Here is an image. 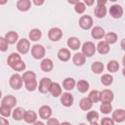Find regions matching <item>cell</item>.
<instances>
[{
    "mask_svg": "<svg viewBox=\"0 0 125 125\" xmlns=\"http://www.w3.org/2000/svg\"><path fill=\"white\" fill-rule=\"evenodd\" d=\"M7 63L12 69L16 71H22L26 68L25 63L21 60L20 55L17 53L10 54L7 58Z\"/></svg>",
    "mask_w": 125,
    "mask_h": 125,
    "instance_id": "6da1fadb",
    "label": "cell"
},
{
    "mask_svg": "<svg viewBox=\"0 0 125 125\" xmlns=\"http://www.w3.org/2000/svg\"><path fill=\"white\" fill-rule=\"evenodd\" d=\"M82 51L85 56L87 57H92L96 52L95 45L92 42H85L82 45Z\"/></svg>",
    "mask_w": 125,
    "mask_h": 125,
    "instance_id": "7a4b0ae2",
    "label": "cell"
},
{
    "mask_svg": "<svg viewBox=\"0 0 125 125\" xmlns=\"http://www.w3.org/2000/svg\"><path fill=\"white\" fill-rule=\"evenodd\" d=\"M31 53L34 59L40 60L44 56L45 54V49L42 45L36 44L32 47Z\"/></svg>",
    "mask_w": 125,
    "mask_h": 125,
    "instance_id": "3957f363",
    "label": "cell"
},
{
    "mask_svg": "<svg viewBox=\"0 0 125 125\" xmlns=\"http://www.w3.org/2000/svg\"><path fill=\"white\" fill-rule=\"evenodd\" d=\"M10 86L14 90L21 89L23 84V80L22 77L18 73L12 75L9 80Z\"/></svg>",
    "mask_w": 125,
    "mask_h": 125,
    "instance_id": "277c9868",
    "label": "cell"
},
{
    "mask_svg": "<svg viewBox=\"0 0 125 125\" xmlns=\"http://www.w3.org/2000/svg\"><path fill=\"white\" fill-rule=\"evenodd\" d=\"M93 21L92 17L88 15L82 16L79 20V24L80 27L84 30L89 29L93 25Z\"/></svg>",
    "mask_w": 125,
    "mask_h": 125,
    "instance_id": "5b68a950",
    "label": "cell"
},
{
    "mask_svg": "<svg viewBox=\"0 0 125 125\" xmlns=\"http://www.w3.org/2000/svg\"><path fill=\"white\" fill-rule=\"evenodd\" d=\"M30 43L29 41L26 38L20 40L17 44V49L21 54H26L30 48Z\"/></svg>",
    "mask_w": 125,
    "mask_h": 125,
    "instance_id": "8992f818",
    "label": "cell"
},
{
    "mask_svg": "<svg viewBox=\"0 0 125 125\" xmlns=\"http://www.w3.org/2000/svg\"><path fill=\"white\" fill-rule=\"evenodd\" d=\"M114 99L113 92L109 89H105L100 92L101 101L103 103H111Z\"/></svg>",
    "mask_w": 125,
    "mask_h": 125,
    "instance_id": "52a82bcc",
    "label": "cell"
},
{
    "mask_svg": "<svg viewBox=\"0 0 125 125\" xmlns=\"http://www.w3.org/2000/svg\"><path fill=\"white\" fill-rule=\"evenodd\" d=\"M63 33L62 30L57 27L51 28L48 32V38L53 42L59 41L62 37Z\"/></svg>",
    "mask_w": 125,
    "mask_h": 125,
    "instance_id": "ba28073f",
    "label": "cell"
},
{
    "mask_svg": "<svg viewBox=\"0 0 125 125\" xmlns=\"http://www.w3.org/2000/svg\"><path fill=\"white\" fill-rule=\"evenodd\" d=\"M110 16L114 19L121 18L123 14V9L122 7L117 4L111 5L109 10Z\"/></svg>",
    "mask_w": 125,
    "mask_h": 125,
    "instance_id": "9c48e42d",
    "label": "cell"
},
{
    "mask_svg": "<svg viewBox=\"0 0 125 125\" xmlns=\"http://www.w3.org/2000/svg\"><path fill=\"white\" fill-rule=\"evenodd\" d=\"M52 81L49 78L44 77L42 78L39 83V91L42 94L46 93L49 90L50 84L52 83Z\"/></svg>",
    "mask_w": 125,
    "mask_h": 125,
    "instance_id": "30bf717a",
    "label": "cell"
},
{
    "mask_svg": "<svg viewBox=\"0 0 125 125\" xmlns=\"http://www.w3.org/2000/svg\"><path fill=\"white\" fill-rule=\"evenodd\" d=\"M60 101L63 106L65 107H70L73 104L74 98L71 93L65 92L62 94Z\"/></svg>",
    "mask_w": 125,
    "mask_h": 125,
    "instance_id": "8fae6325",
    "label": "cell"
},
{
    "mask_svg": "<svg viewBox=\"0 0 125 125\" xmlns=\"http://www.w3.org/2000/svg\"><path fill=\"white\" fill-rule=\"evenodd\" d=\"M38 113L41 119L43 120H46L51 117L52 111L49 106L43 105L40 107L38 110Z\"/></svg>",
    "mask_w": 125,
    "mask_h": 125,
    "instance_id": "7c38bea8",
    "label": "cell"
},
{
    "mask_svg": "<svg viewBox=\"0 0 125 125\" xmlns=\"http://www.w3.org/2000/svg\"><path fill=\"white\" fill-rule=\"evenodd\" d=\"M112 119L117 123H121L125 120V111L123 109H118L112 114Z\"/></svg>",
    "mask_w": 125,
    "mask_h": 125,
    "instance_id": "4fadbf2b",
    "label": "cell"
},
{
    "mask_svg": "<svg viewBox=\"0 0 125 125\" xmlns=\"http://www.w3.org/2000/svg\"><path fill=\"white\" fill-rule=\"evenodd\" d=\"M91 34L94 39L100 40L104 38L105 35V32L102 27L96 26L92 29Z\"/></svg>",
    "mask_w": 125,
    "mask_h": 125,
    "instance_id": "5bb4252c",
    "label": "cell"
},
{
    "mask_svg": "<svg viewBox=\"0 0 125 125\" xmlns=\"http://www.w3.org/2000/svg\"><path fill=\"white\" fill-rule=\"evenodd\" d=\"M48 91L54 97H58L62 94V88L60 84L56 82L52 83L49 88Z\"/></svg>",
    "mask_w": 125,
    "mask_h": 125,
    "instance_id": "9a60e30c",
    "label": "cell"
},
{
    "mask_svg": "<svg viewBox=\"0 0 125 125\" xmlns=\"http://www.w3.org/2000/svg\"><path fill=\"white\" fill-rule=\"evenodd\" d=\"M40 66L42 71L45 72H49L53 68V62L51 60L48 58H45L42 61Z\"/></svg>",
    "mask_w": 125,
    "mask_h": 125,
    "instance_id": "2e32d148",
    "label": "cell"
},
{
    "mask_svg": "<svg viewBox=\"0 0 125 125\" xmlns=\"http://www.w3.org/2000/svg\"><path fill=\"white\" fill-rule=\"evenodd\" d=\"M73 63L76 66H82L84 64L86 58L84 55L81 52H78L74 54L72 58Z\"/></svg>",
    "mask_w": 125,
    "mask_h": 125,
    "instance_id": "e0dca14e",
    "label": "cell"
},
{
    "mask_svg": "<svg viewBox=\"0 0 125 125\" xmlns=\"http://www.w3.org/2000/svg\"><path fill=\"white\" fill-rule=\"evenodd\" d=\"M57 56L59 59L61 61L67 62L70 59L71 53L68 49L62 48L58 51Z\"/></svg>",
    "mask_w": 125,
    "mask_h": 125,
    "instance_id": "ac0fdd59",
    "label": "cell"
},
{
    "mask_svg": "<svg viewBox=\"0 0 125 125\" xmlns=\"http://www.w3.org/2000/svg\"><path fill=\"white\" fill-rule=\"evenodd\" d=\"M37 119V115L36 113L31 110L25 111L23 119L24 121L28 124L34 123Z\"/></svg>",
    "mask_w": 125,
    "mask_h": 125,
    "instance_id": "d6986e66",
    "label": "cell"
},
{
    "mask_svg": "<svg viewBox=\"0 0 125 125\" xmlns=\"http://www.w3.org/2000/svg\"><path fill=\"white\" fill-rule=\"evenodd\" d=\"M17 99L15 97L12 95H7L5 96L1 100V104H4L14 107L17 104Z\"/></svg>",
    "mask_w": 125,
    "mask_h": 125,
    "instance_id": "ffe728a7",
    "label": "cell"
},
{
    "mask_svg": "<svg viewBox=\"0 0 125 125\" xmlns=\"http://www.w3.org/2000/svg\"><path fill=\"white\" fill-rule=\"evenodd\" d=\"M67 45L73 50H77L80 48L81 46V42L80 40L75 37H71L68 38Z\"/></svg>",
    "mask_w": 125,
    "mask_h": 125,
    "instance_id": "44dd1931",
    "label": "cell"
},
{
    "mask_svg": "<svg viewBox=\"0 0 125 125\" xmlns=\"http://www.w3.org/2000/svg\"><path fill=\"white\" fill-rule=\"evenodd\" d=\"M107 13V9L104 5L97 4L94 9V14L98 18H103Z\"/></svg>",
    "mask_w": 125,
    "mask_h": 125,
    "instance_id": "7402d4cb",
    "label": "cell"
},
{
    "mask_svg": "<svg viewBox=\"0 0 125 125\" xmlns=\"http://www.w3.org/2000/svg\"><path fill=\"white\" fill-rule=\"evenodd\" d=\"M25 109L21 107H17L14 109L12 113V118L16 121H21L23 119L25 112Z\"/></svg>",
    "mask_w": 125,
    "mask_h": 125,
    "instance_id": "603a6c76",
    "label": "cell"
},
{
    "mask_svg": "<svg viewBox=\"0 0 125 125\" xmlns=\"http://www.w3.org/2000/svg\"><path fill=\"white\" fill-rule=\"evenodd\" d=\"M31 5V1L29 0H20L17 2V7L19 10L25 12L28 10Z\"/></svg>",
    "mask_w": 125,
    "mask_h": 125,
    "instance_id": "cb8c5ba5",
    "label": "cell"
},
{
    "mask_svg": "<svg viewBox=\"0 0 125 125\" xmlns=\"http://www.w3.org/2000/svg\"><path fill=\"white\" fill-rule=\"evenodd\" d=\"M79 105L82 110L85 111L92 108L93 103L88 97H84L80 100Z\"/></svg>",
    "mask_w": 125,
    "mask_h": 125,
    "instance_id": "d4e9b609",
    "label": "cell"
},
{
    "mask_svg": "<svg viewBox=\"0 0 125 125\" xmlns=\"http://www.w3.org/2000/svg\"><path fill=\"white\" fill-rule=\"evenodd\" d=\"M97 49L100 54H106L110 51V46L105 41H100L97 44Z\"/></svg>",
    "mask_w": 125,
    "mask_h": 125,
    "instance_id": "484cf974",
    "label": "cell"
},
{
    "mask_svg": "<svg viewBox=\"0 0 125 125\" xmlns=\"http://www.w3.org/2000/svg\"><path fill=\"white\" fill-rule=\"evenodd\" d=\"M99 118L98 113L95 110H91L88 112L86 115L87 121L91 125L97 124V122Z\"/></svg>",
    "mask_w": 125,
    "mask_h": 125,
    "instance_id": "4316f807",
    "label": "cell"
},
{
    "mask_svg": "<svg viewBox=\"0 0 125 125\" xmlns=\"http://www.w3.org/2000/svg\"><path fill=\"white\" fill-rule=\"evenodd\" d=\"M19 38L18 34L14 31H10L8 32L5 36V39L6 40L8 43L14 44L17 41Z\"/></svg>",
    "mask_w": 125,
    "mask_h": 125,
    "instance_id": "83f0119b",
    "label": "cell"
},
{
    "mask_svg": "<svg viewBox=\"0 0 125 125\" xmlns=\"http://www.w3.org/2000/svg\"><path fill=\"white\" fill-rule=\"evenodd\" d=\"M62 86L64 89L66 90H72L75 86L76 82L75 80L72 78H65L62 82Z\"/></svg>",
    "mask_w": 125,
    "mask_h": 125,
    "instance_id": "f1b7e54d",
    "label": "cell"
},
{
    "mask_svg": "<svg viewBox=\"0 0 125 125\" xmlns=\"http://www.w3.org/2000/svg\"><path fill=\"white\" fill-rule=\"evenodd\" d=\"M42 34V32L39 29L34 28L29 32V38L32 41L37 42L41 39Z\"/></svg>",
    "mask_w": 125,
    "mask_h": 125,
    "instance_id": "f546056e",
    "label": "cell"
},
{
    "mask_svg": "<svg viewBox=\"0 0 125 125\" xmlns=\"http://www.w3.org/2000/svg\"><path fill=\"white\" fill-rule=\"evenodd\" d=\"M92 71L96 74H99L102 73L104 70V64L103 62L97 61L93 62L91 65Z\"/></svg>",
    "mask_w": 125,
    "mask_h": 125,
    "instance_id": "4dcf8cb0",
    "label": "cell"
},
{
    "mask_svg": "<svg viewBox=\"0 0 125 125\" xmlns=\"http://www.w3.org/2000/svg\"><path fill=\"white\" fill-rule=\"evenodd\" d=\"M77 90L81 93H85L87 91L89 87V83L84 80H81L77 83Z\"/></svg>",
    "mask_w": 125,
    "mask_h": 125,
    "instance_id": "1f68e13d",
    "label": "cell"
},
{
    "mask_svg": "<svg viewBox=\"0 0 125 125\" xmlns=\"http://www.w3.org/2000/svg\"><path fill=\"white\" fill-rule=\"evenodd\" d=\"M22 78L24 83H28L36 80V75L34 72L27 71L22 74Z\"/></svg>",
    "mask_w": 125,
    "mask_h": 125,
    "instance_id": "d6a6232c",
    "label": "cell"
},
{
    "mask_svg": "<svg viewBox=\"0 0 125 125\" xmlns=\"http://www.w3.org/2000/svg\"><path fill=\"white\" fill-rule=\"evenodd\" d=\"M119 66V64L117 61L115 60H111L108 62L107 69L109 72L111 73H115L118 71Z\"/></svg>",
    "mask_w": 125,
    "mask_h": 125,
    "instance_id": "836d02e7",
    "label": "cell"
},
{
    "mask_svg": "<svg viewBox=\"0 0 125 125\" xmlns=\"http://www.w3.org/2000/svg\"><path fill=\"white\" fill-rule=\"evenodd\" d=\"M118 40L117 35L113 32H109L105 35V41L108 44H113Z\"/></svg>",
    "mask_w": 125,
    "mask_h": 125,
    "instance_id": "e575fe53",
    "label": "cell"
},
{
    "mask_svg": "<svg viewBox=\"0 0 125 125\" xmlns=\"http://www.w3.org/2000/svg\"><path fill=\"white\" fill-rule=\"evenodd\" d=\"M88 98L93 103H98L100 101V92L97 90H92L89 92Z\"/></svg>",
    "mask_w": 125,
    "mask_h": 125,
    "instance_id": "d590c367",
    "label": "cell"
},
{
    "mask_svg": "<svg viewBox=\"0 0 125 125\" xmlns=\"http://www.w3.org/2000/svg\"><path fill=\"white\" fill-rule=\"evenodd\" d=\"M113 81V78L112 76L108 74H104L101 78V83L103 85L106 86L110 85L112 84Z\"/></svg>",
    "mask_w": 125,
    "mask_h": 125,
    "instance_id": "8d00e7d4",
    "label": "cell"
},
{
    "mask_svg": "<svg viewBox=\"0 0 125 125\" xmlns=\"http://www.w3.org/2000/svg\"><path fill=\"white\" fill-rule=\"evenodd\" d=\"M11 113V107L7 105L1 104L0 107V113L1 115L5 117H8Z\"/></svg>",
    "mask_w": 125,
    "mask_h": 125,
    "instance_id": "74e56055",
    "label": "cell"
},
{
    "mask_svg": "<svg viewBox=\"0 0 125 125\" xmlns=\"http://www.w3.org/2000/svg\"><path fill=\"white\" fill-rule=\"evenodd\" d=\"M100 111L104 114H108L112 110V106L110 103H103L100 107Z\"/></svg>",
    "mask_w": 125,
    "mask_h": 125,
    "instance_id": "f35d334b",
    "label": "cell"
},
{
    "mask_svg": "<svg viewBox=\"0 0 125 125\" xmlns=\"http://www.w3.org/2000/svg\"><path fill=\"white\" fill-rule=\"evenodd\" d=\"M85 9L86 7L85 4L83 2L79 1L75 4V10L77 13L79 14H81L83 13L85 10Z\"/></svg>",
    "mask_w": 125,
    "mask_h": 125,
    "instance_id": "ab89813d",
    "label": "cell"
},
{
    "mask_svg": "<svg viewBox=\"0 0 125 125\" xmlns=\"http://www.w3.org/2000/svg\"><path fill=\"white\" fill-rule=\"evenodd\" d=\"M25 87L29 91H34L37 86V81L35 80L32 82L25 83H24Z\"/></svg>",
    "mask_w": 125,
    "mask_h": 125,
    "instance_id": "60d3db41",
    "label": "cell"
},
{
    "mask_svg": "<svg viewBox=\"0 0 125 125\" xmlns=\"http://www.w3.org/2000/svg\"><path fill=\"white\" fill-rule=\"evenodd\" d=\"M8 48V42L6 40L2 37H0V50L2 52L6 51Z\"/></svg>",
    "mask_w": 125,
    "mask_h": 125,
    "instance_id": "b9f144b4",
    "label": "cell"
},
{
    "mask_svg": "<svg viewBox=\"0 0 125 125\" xmlns=\"http://www.w3.org/2000/svg\"><path fill=\"white\" fill-rule=\"evenodd\" d=\"M101 124L102 125H114V122L112 119L106 117L101 119Z\"/></svg>",
    "mask_w": 125,
    "mask_h": 125,
    "instance_id": "7bdbcfd3",
    "label": "cell"
},
{
    "mask_svg": "<svg viewBox=\"0 0 125 125\" xmlns=\"http://www.w3.org/2000/svg\"><path fill=\"white\" fill-rule=\"evenodd\" d=\"M60 123L59 122V121L54 118H49L47 122V125H59Z\"/></svg>",
    "mask_w": 125,
    "mask_h": 125,
    "instance_id": "ee69618b",
    "label": "cell"
},
{
    "mask_svg": "<svg viewBox=\"0 0 125 125\" xmlns=\"http://www.w3.org/2000/svg\"><path fill=\"white\" fill-rule=\"evenodd\" d=\"M33 2L35 5L40 6L42 5L44 3V1L43 0H33Z\"/></svg>",
    "mask_w": 125,
    "mask_h": 125,
    "instance_id": "f6af8a7d",
    "label": "cell"
},
{
    "mask_svg": "<svg viewBox=\"0 0 125 125\" xmlns=\"http://www.w3.org/2000/svg\"><path fill=\"white\" fill-rule=\"evenodd\" d=\"M0 124L1 125H8L9 124L8 121L5 119V118L0 117Z\"/></svg>",
    "mask_w": 125,
    "mask_h": 125,
    "instance_id": "bcb514c9",
    "label": "cell"
},
{
    "mask_svg": "<svg viewBox=\"0 0 125 125\" xmlns=\"http://www.w3.org/2000/svg\"><path fill=\"white\" fill-rule=\"evenodd\" d=\"M83 1L86 4L87 6H91L94 3V0H84Z\"/></svg>",
    "mask_w": 125,
    "mask_h": 125,
    "instance_id": "7dc6e473",
    "label": "cell"
},
{
    "mask_svg": "<svg viewBox=\"0 0 125 125\" xmlns=\"http://www.w3.org/2000/svg\"><path fill=\"white\" fill-rule=\"evenodd\" d=\"M107 0H97V3L99 4H102V5H105V4L107 2Z\"/></svg>",
    "mask_w": 125,
    "mask_h": 125,
    "instance_id": "c3c4849f",
    "label": "cell"
},
{
    "mask_svg": "<svg viewBox=\"0 0 125 125\" xmlns=\"http://www.w3.org/2000/svg\"><path fill=\"white\" fill-rule=\"evenodd\" d=\"M80 1L79 0H68V2L70 3H71V4H77L78 2H79Z\"/></svg>",
    "mask_w": 125,
    "mask_h": 125,
    "instance_id": "681fc988",
    "label": "cell"
}]
</instances>
